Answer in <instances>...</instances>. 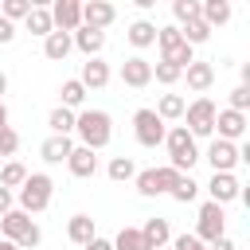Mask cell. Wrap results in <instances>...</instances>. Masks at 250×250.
Masks as SVG:
<instances>
[{
	"mask_svg": "<svg viewBox=\"0 0 250 250\" xmlns=\"http://www.w3.org/2000/svg\"><path fill=\"white\" fill-rule=\"evenodd\" d=\"M74 133H78V145L82 148L102 152L113 141V117L105 109H78L74 113Z\"/></svg>",
	"mask_w": 250,
	"mask_h": 250,
	"instance_id": "obj_1",
	"label": "cell"
},
{
	"mask_svg": "<svg viewBox=\"0 0 250 250\" xmlns=\"http://www.w3.org/2000/svg\"><path fill=\"white\" fill-rule=\"evenodd\" d=\"M164 148H168V168H176L180 176H191V168L199 164V145L184 125H172L164 133Z\"/></svg>",
	"mask_w": 250,
	"mask_h": 250,
	"instance_id": "obj_2",
	"label": "cell"
},
{
	"mask_svg": "<svg viewBox=\"0 0 250 250\" xmlns=\"http://www.w3.org/2000/svg\"><path fill=\"white\" fill-rule=\"evenodd\" d=\"M51 195H55V180L47 172H27V180L16 188V207L23 215H39L51 207Z\"/></svg>",
	"mask_w": 250,
	"mask_h": 250,
	"instance_id": "obj_3",
	"label": "cell"
},
{
	"mask_svg": "<svg viewBox=\"0 0 250 250\" xmlns=\"http://www.w3.org/2000/svg\"><path fill=\"white\" fill-rule=\"evenodd\" d=\"M0 234H4V242H16L20 250H35V246L43 242L39 223H35L31 215H23L20 207H12L8 215H0Z\"/></svg>",
	"mask_w": 250,
	"mask_h": 250,
	"instance_id": "obj_4",
	"label": "cell"
},
{
	"mask_svg": "<svg viewBox=\"0 0 250 250\" xmlns=\"http://www.w3.org/2000/svg\"><path fill=\"white\" fill-rule=\"evenodd\" d=\"M156 47H160V62H172V66H180V70L195 62V51L184 43V35H180V27H176V23L156 27Z\"/></svg>",
	"mask_w": 250,
	"mask_h": 250,
	"instance_id": "obj_5",
	"label": "cell"
},
{
	"mask_svg": "<svg viewBox=\"0 0 250 250\" xmlns=\"http://www.w3.org/2000/svg\"><path fill=\"white\" fill-rule=\"evenodd\" d=\"M176 180H180V172L176 168H141L137 176H133V184H137V191L145 195V199H156V195H168L172 188H176Z\"/></svg>",
	"mask_w": 250,
	"mask_h": 250,
	"instance_id": "obj_6",
	"label": "cell"
},
{
	"mask_svg": "<svg viewBox=\"0 0 250 250\" xmlns=\"http://www.w3.org/2000/svg\"><path fill=\"white\" fill-rule=\"evenodd\" d=\"M215 113H219V105L211 102V98H195L188 109H184V129L199 141V137H215Z\"/></svg>",
	"mask_w": 250,
	"mask_h": 250,
	"instance_id": "obj_7",
	"label": "cell"
},
{
	"mask_svg": "<svg viewBox=\"0 0 250 250\" xmlns=\"http://www.w3.org/2000/svg\"><path fill=\"white\" fill-rule=\"evenodd\" d=\"M191 234H195L203 246H211L215 238H223V234H227V215H223V207L207 199V203L199 207V219H195V230H191Z\"/></svg>",
	"mask_w": 250,
	"mask_h": 250,
	"instance_id": "obj_8",
	"label": "cell"
},
{
	"mask_svg": "<svg viewBox=\"0 0 250 250\" xmlns=\"http://www.w3.org/2000/svg\"><path fill=\"white\" fill-rule=\"evenodd\" d=\"M164 133H168V125H164L152 109H137V113H133V137H137L141 148H156V145H164Z\"/></svg>",
	"mask_w": 250,
	"mask_h": 250,
	"instance_id": "obj_9",
	"label": "cell"
},
{
	"mask_svg": "<svg viewBox=\"0 0 250 250\" xmlns=\"http://www.w3.org/2000/svg\"><path fill=\"white\" fill-rule=\"evenodd\" d=\"M199 160H207V164H211V172H234V168L242 164V156H238V145H230V141H219V137H211V145H207V156H199Z\"/></svg>",
	"mask_w": 250,
	"mask_h": 250,
	"instance_id": "obj_10",
	"label": "cell"
},
{
	"mask_svg": "<svg viewBox=\"0 0 250 250\" xmlns=\"http://www.w3.org/2000/svg\"><path fill=\"white\" fill-rule=\"evenodd\" d=\"M47 12H51V23H55V31H66V35H74V31L82 27V0H55Z\"/></svg>",
	"mask_w": 250,
	"mask_h": 250,
	"instance_id": "obj_11",
	"label": "cell"
},
{
	"mask_svg": "<svg viewBox=\"0 0 250 250\" xmlns=\"http://www.w3.org/2000/svg\"><path fill=\"white\" fill-rule=\"evenodd\" d=\"M238 195H242V184L234 180V172H211V180H207V199H211V203L227 207V203H234Z\"/></svg>",
	"mask_w": 250,
	"mask_h": 250,
	"instance_id": "obj_12",
	"label": "cell"
},
{
	"mask_svg": "<svg viewBox=\"0 0 250 250\" xmlns=\"http://www.w3.org/2000/svg\"><path fill=\"white\" fill-rule=\"evenodd\" d=\"M215 137L219 141H230V145H242V137H246V113L219 109L215 113Z\"/></svg>",
	"mask_w": 250,
	"mask_h": 250,
	"instance_id": "obj_13",
	"label": "cell"
},
{
	"mask_svg": "<svg viewBox=\"0 0 250 250\" xmlns=\"http://www.w3.org/2000/svg\"><path fill=\"white\" fill-rule=\"evenodd\" d=\"M121 82H125L129 90H145V86L152 82V62H148L145 55H129V59L121 62Z\"/></svg>",
	"mask_w": 250,
	"mask_h": 250,
	"instance_id": "obj_14",
	"label": "cell"
},
{
	"mask_svg": "<svg viewBox=\"0 0 250 250\" xmlns=\"http://www.w3.org/2000/svg\"><path fill=\"white\" fill-rule=\"evenodd\" d=\"M113 20H117V8H113L109 0H86V4H82V27L105 31Z\"/></svg>",
	"mask_w": 250,
	"mask_h": 250,
	"instance_id": "obj_15",
	"label": "cell"
},
{
	"mask_svg": "<svg viewBox=\"0 0 250 250\" xmlns=\"http://www.w3.org/2000/svg\"><path fill=\"white\" fill-rule=\"evenodd\" d=\"M109 78H113L109 62H102V59H86V62H82L78 82H82L86 90H105V86H109Z\"/></svg>",
	"mask_w": 250,
	"mask_h": 250,
	"instance_id": "obj_16",
	"label": "cell"
},
{
	"mask_svg": "<svg viewBox=\"0 0 250 250\" xmlns=\"http://www.w3.org/2000/svg\"><path fill=\"white\" fill-rule=\"evenodd\" d=\"M66 172H70L74 180H90V176H98V156H94L90 148L74 145V152L66 156Z\"/></svg>",
	"mask_w": 250,
	"mask_h": 250,
	"instance_id": "obj_17",
	"label": "cell"
},
{
	"mask_svg": "<svg viewBox=\"0 0 250 250\" xmlns=\"http://www.w3.org/2000/svg\"><path fill=\"white\" fill-rule=\"evenodd\" d=\"M137 230H141V238H145L148 250H160V246L172 242V227H168V219H160V215L145 219V227H137Z\"/></svg>",
	"mask_w": 250,
	"mask_h": 250,
	"instance_id": "obj_18",
	"label": "cell"
},
{
	"mask_svg": "<svg viewBox=\"0 0 250 250\" xmlns=\"http://www.w3.org/2000/svg\"><path fill=\"white\" fill-rule=\"evenodd\" d=\"M184 78H188V86L203 98V94L215 86V66H211V62H203V59H195L191 66H184Z\"/></svg>",
	"mask_w": 250,
	"mask_h": 250,
	"instance_id": "obj_19",
	"label": "cell"
},
{
	"mask_svg": "<svg viewBox=\"0 0 250 250\" xmlns=\"http://www.w3.org/2000/svg\"><path fill=\"white\" fill-rule=\"evenodd\" d=\"M70 43L86 55V59H98L102 55V47H105V31H94V27H78L74 35H70Z\"/></svg>",
	"mask_w": 250,
	"mask_h": 250,
	"instance_id": "obj_20",
	"label": "cell"
},
{
	"mask_svg": "<svg viewBox=\"0 0 250 250\" xmlns=\"http://www.w3.org/2000/svg\"><path fill=\"white\" fill-rule=\"evenodd\" d=\"M70 152H74V141H70V137H55V133H51V137L39 145V156H43L47 164H66Z\"/></svg>",
	"mask_w": 250,
	"mask_h": 250,
	"instance_id": "obj_21",
	"label": "cell"
},
{
	"mask_svg": "<svg viewBox=\"0 0 250 250\" xmlns=\"http://www.w3.org/2000/svg\"><path fill=\"white\" fill-rule=\"evenodd\" d=\"M94 234H98V230H94V219H90V215H70V219H66V238H70L74 246H86Z\"/></svg>",
	"mask_w": 250,
	"mask_h": 250,
	"instance_id": "obj_22",
	"label": "cell"
},
{
	"mask_svg": "<svg viewBox=\"0 0 250 250\" xmlns=\"http://www.w3.org/2000/svg\"><path fill=\"white\" fill-rule=\"evenodd\" d=\"M125 39H129L137 51H145V47H152V43H156V23H148V20H133V23H129V31H125Z\"/></svg>",
	"mask_w": 250,
	"mask_h": 250,
	"instance_id": "obj_23",
	"label": "cell"
},
{
	"mask_svg": "<svg viewBox=\"0 0 250 250\" xmlns=\"http://www.w3.org/2000/svg\"><path fill=\"white\" fill-rule=\"evenodd\" d=\"M70 51H74V43H70V35H66V31H51V35L43 39V55H47L51 62H62Z\"/></svg>",
	"mask_w": 250,
	"mask_h": 250,
	"instance_id": "obj_24",
	"label": "cell"
},
{
	"mask_svg": "<svg viewBox=\"0 0 250 250\" xmlns=\"http://www.w3.org/2000/svg\"><path fill=\"white\" fill-rule=\"evenodd\" d=\"M59 98H62L59 105H66V109H74V113L86 109V86H82L78 78H66V82L59 86Z\"/></svg>",
	"mask_w": 250,
	"mask_h": 250,
	"instance_id": "obj_25",
	"label": "cell"
},
{
	"mask_svg": "<svg viewBox=\"0 0 250 250\" xmlns=\"http://www.w3.org/2000/svg\"><path fill=\"white\" fill-rule=\"evenodd\" d=\"M184 109H188V102H184L180 94H160V102H156V109H152V113L168 125V121H180V117H184Z\"/></svg>",
	"mask_w": 250,
	"mask_h": 250,
	"instance_id": "obj_26",
	"label": "cell"
},
{
	"mask_svg": "<svg viewBox=\"0 0 250 250\" xmlns=\"http://www.w3.org/2000/svg\"><path fill=\"white\" fill-rule=\"evenodd\" d=\"M23 23H27V31H31V35H39V39H47V35L55 31V23H51V12H47L43 4H35V8L27 12V20H23Z\"/></svg>",
	"mask_w": 250,
	"mask_h": 250,
	"instance_id": "obj_27",
	"label": "cell"
},
{
	"mask_svg": "<svg viewBox=\"0 0 250 250\" xmlns=\"http://www.w3.org/2000/svg\"><path fill=\"white\" fill-rule=\"evenodd\" d=\"M47 125H51V133H55V137H70V133H74V109L55 105V109H51V117H47Z\"/></svg>",
	"mask_w": 250,
	"mask_h": 250,
	"instance_id": "obj_28",
	"label": "cell"
},
{
	"mask_svg": "<svg viewBox=\"0 0 250 250\" xmlns=\"http://www.w3.org/2000/svg\"><path fill=\"white\" fill-rule=\"evenodd\" d=\"M105 176H109L113 184H125V180H133V176H137V164H133V156H113V160L105 164Z\"/></svg>",
	"mask_w": 250,
	"mask_h": 250,
	"instance_id": "obj_29",
	"label": "cell"
},
{
	"mask_svg": "<svg viewBox=\"0 0 250 250\" xmlns=\"http://www.w3.org/2000/svg\"><path fill=\"white\" fill-rule=\"evenodd\" d=\"M23 180H27V168H23L20 160H4V164H0V188L16 191V188H20Z\"/></svg>",
	"mask_w": 250,
	"mask_h": 250,
	"instance_id": "obj_30",
	"label": "cell"
},
{
	"mask_svg": "<svg viewBox=\"0 0 250 250\" xmlns=\"http://www.w3.org/2000/svg\"><path fill=\"white\" fill-rule=\"evenodd\" d=\"M180 35H184V43L195 51L199 43H207V39H211V27H207L203 20H191V23H184V27H180Z\"/></svg>",
	"mask_w": 250,
	"mask_h": 250,
	"instance_id": "obj_31",
	"label": "cell"
},
{
	"mask_svg": "<svg viewBox=\"0 0 250 250\" xmlns=\"http://www.w3.org/2000/svg\"><path fill=\"white\" fill-rule=\"evenodd\" d=\"M109 242H113V250H148L137 227H121V230H117V238H109Z\"/></svg>",
	"mask_w": 250,
	"mask_h": 250,
	"instance_id": "obj_32",
	"label": "cell"
},
{
	"mask_svg": "<svg viewBox=\"0 0 250 250\" xmlns=\"http://www.w3.org/2000/svg\"><path fill=\"white\" fill-rule=\"evenodd\" d=\"M31 8H35L31 0H4V4H0V20H8V23L27 20V12H31Z\"/></svg>",
	"mask_w": 250,
	"mask_h": 250,
	"instance_id": "obj_33",
	"label": "cell"
},
{
	"mask_svg": "<svg viewBox=\"0 0 250 250\" xmlns=\"http://www.w3.org/2000/svg\"><path fill=\"white\" fill-rule=\"evenodd\" d=\"M172 16H176V27L199 20V0H176V4H172Z\"/></svg>",
	"mask_w": 250,
	"mask_h": 250,
	"instance_id": "obj_34",
	"label": "cell"
},
{
	"mask_svg": "<svg viewBox=\"0 0 250 250\" xmlns=\"http://www.w3.org/2000/svg\"><path fill=\"white\" fill-rule=\"evenodd\" d=\"M168 195H172L176 203H191V199L199 195V184H195L191 176H180V180H176V188H172Z\"/></svg>",
	"mask_w": 250,
	"mask_h": 250,
	"instance_id": "obj_35",
	"label": "cell"
},
{
	"mask_svg": "<svg viewBox=\"0 0 250 250\" xmlns=\"http://www.w3.org/2000/svg\"><path fill=\"white\" fill-rule=\"evenodd\" d=\"M152 78H156L160 86H176V82L184 78V70L172 66V62H156V66H152Z\"/></svg>",
	"mask_w": 250,
	"mask_h": 250,
	"instance_id": "obj_36",
	"label": "cell"
},
{
	"mask_svg": "<svg viewBox=\"0 0 250 250\" xmlns=\"http://www.w3.org/2000/svg\"><path fill=\"white\" fill-rule=\"evenodd\" d=\"M16 148H20V133L12 125H0V160L16 156Z\"/></svg>",
	"mask_w": 250,
	"mask_h": 250,
	"instance_id": "obj_37",
	"label": "cell"
},
{
	"mask_svg": "<svg viewBox=\"0 0 250 250\" xmlns=\"http://www.w3.org/2000/svg\"><path fill=\"white\" fill-rule=\"evenodd\" d=\"M227 102H230L227 109H234V113H246V109H250V86H242V82H238V86L230 90V98H227Z\"/></svg>",
	"mask_w": 250,
	"mask_h": 250,
	"instance_id": "obj_38",
	"label": "cell"
},
{
	"mask_svg": "<svg viewBox=\"0 0 250 250\" xmlns=\"http://www.w3.org/2000/svg\"><path fill=\"white\" fill-rule=\"evenodd\" d=\"M168 246H172V250H207L195 234H172V242H168Z\"/></svg>",
	"mask_w": 250,
	"mask_h": 250,
	"instance_id": "obj_39",
	"label": "cell"
},
{
	"mask_svg": "<svg viewBox=\"0 0 250 250\" xmlns=\"http://www.w3.org/2000/svg\"><path fill=\"white\" fill-rule=\"evenodd\" d=\"M16 39V23H8V20H0V47H8Z\"/></svg>",
	"mask_w": 250,
	"mask_h": 250,
	"instance_id": "obj_40",
	"label": "cell"
},
{
	"mask_svg": "<svg viewBox=\"0 0 250 250\" xmlns=\"http://www.w3.org/2000/svg\"><path fill=\"white\" fill-rule=\"evenodd\" d=\"M16 207V191H8V188H0V215H8Z\"/></svg>",
	"mask_w": 250,
	"mask_h": 250,
	"instance_id": "obj_41",
	"label": "cell"
},
{
	"mask_svg": "<svg viewBox=\"0 0 250 250\" xmlns=\"http://www.w3.org/2000/svg\"><path fill=\"white\" fill-rule=\"evenodd\" d=\"M82 250H113V242H109V238H102V234H94V238H90Z\"/></svg>",
	"mask_w": 250,
	"mask_h": 250,
	"instance_id": "obj_42",
	"label": "cell"
},
{
	"mask_svg": "<svg viewBox=\"0 0 250 250\" xmlns=\"http://www.w3.org/2000/svg\"><path fill=\"white\" fill-rule=\"evenodd\" d=\"M207 250H238V246H234V238H227V234H223V238H215Z\"/></svg>",
	"mask_w": 250,
	"mask_h": 250,
	"instance_id": "obj_43",
	"label": "cell"
},
{
	"mask_svg": "<svg viewBox=\"0 0 250 250\" xmlns=\"http://www.w3.org/2000/svg\"><path fill=\"white\" fill-rule=\"evenodd\" d=\"M4 94H8V74L0 70V102H4Z\"/></svg>",
	"mask_w": 250,
	"mask_h": 250,
	"instance_id": "obj_44",
	"label": "cell"
},
{
	"mask_svg": "<svg viewBox=\"0 0 250 250\" xmlns=\"http://www.w3.org/2000/svg\"><path fill=\"white\" fill-rule=\"evenodd\" d=\"M0 125H8V105L0 102Z\"/></svg>",
	"mask_w": 250,
	"mask_h": 250,
	"instance_id": "obj_45",
	"label": "cell"
},
{
	"mask_svg": "<svg viewBox=\"0 0 250 250\" xmlns=\"http://www.w3.org/2000/svg\"><path fill=\"white\" fill-rule=\"evenodd\" d=\"M0 250H20V246L16 242H0Z\"/></svg>",
	"mask_w": 250,
	"mask_h": 250,
	"instance_id": "obj_46",
	"label": "cell"
},
{
	"mask_svg": "<svg viewBox=\"0 0 250 250\" xmlns=\"http://www.w3.org/2000/svg\"><path fill=\"white\" fill-rule=\"evenodd\" d=\"M160 250H172V246H160Z\"/></svg>",
	"mask_w": 250,
	"mask_h": 250,
	"instance_id": "obj_47",
	"label": "cell"
},
{
	"mask_svg": "<svg viewBox=\"0 0 250 250\" xmlns=\"http://www.w3.org/2000/svg\"><path fill=\"white\" fill-rule=\"evenodd\" d=\"M0 164H4V160H0Z\"/></svg>",
	"mask_w": 250,
	"mask_h": 250,
	"instance_id": "obj_48",
	"label": "cell"
}]
</instances>
